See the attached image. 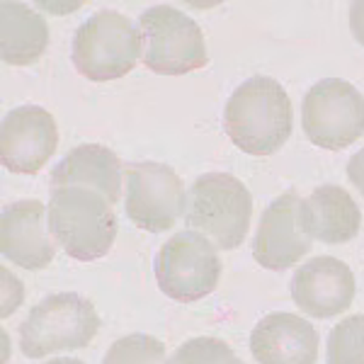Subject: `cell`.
Listing matches in <instances>:
<instances>
[{
  "mask_svg": "<svg viewBox=\"0 0 364 364\" xmlns=\"http://www.w3.org/2000/svg\"><path fill=\"white\" fill-rule=\"evenodd\" d=\"M224 129L233 146L248 156L277 154L294 129V112L287 90L274 78L255 75L228 97Z\"/></svg>",
  "mask_w": 364,
  "mask_h": 364,
  "instance_id": "cell-1",
  "label": "cell"
},
{
  "mask_svg": "<svg viewBox=\"0 0 364 364\" xmlns=\"http://www.w3.org/2000/svg\"><path fill=\"white\" fill-rule=\"evenodd\" d=\"M49 231L68 257L90 262L105 257L117 238L112 204L85 187H58L49 199Z\"/></svg>",
  "mask_w": 364,
  "mask_h": 364,
  "instance_id": "cell-2",
  "label": "cell"
},
{
  "mask_svg": "<svg viewBox=\"0 0 364 364\" xmlns=\"http://www.w3.org/2000/svg\"><path fill=\"white\" fill-rule=\"evenodd\" d=\"M252 197L248 187L228 173L199 175L187 197L185 224L219 248L233 250L248 236Z\"/></svg>",
  "mask_w": 364,
  "mask_h": 364,
  "instance_id": "cell-3",
  "label": "cell"
},
{
  "mask_svg": "<svg viewBox=\"0 0 364 364\" xmlns=\"http://www.w3.org/2000/svg\"><path fill=\"white\" fill-rule=\"evenodd\" d=\"M144 54L139 25L117 10H100L73 34L70 58L87 80H117L132 73Z\"/></svg>",
  "mask_w": 364,
  "mask_h": 364,
  "instance_id": "cell-4",
  "label": "cell"
},
{
  "mask_svg": "<svg viewBox=\"0 0 364 364\" xmlns=\"http://www.w3.org/2000/svg\"><path fill=\"white\" fill-rule=\"evenodd\" d=\"M100 316L92 301L73 291L46 296L29 311L20 326V350L29 360L63 350H80L100 331Z\"/></svg>",
  "mask_w": 364,
  "mask_h": 364,
  "instance_id": "cell-5",
  "label": "cell"
},
{
  "mask_svg": "<svg viewBox=\"0 0 364 364\" xmlns=\"http://www.w3.org/2000/svg\"><path fill=\"white\" fill-rule=\"evenodd\" d=\"M144 63L151 73L185 75L209 63L202 29L170 5H154L139 17Z\"/></svg>",
  "mask_w": 364,
  "mask_h": 364,
  "instance_id": "cell-6",
  "label": "cell"
},
{
  "mask_svg": "<svg viewBox=\"0 0 364 364\" xmlns=\"http://www.w3.org/2000/svg\"><path fill=\"white\" fill-rule=\"evenodd\" d=\"M156 279L166 296L192 304L209 296L221 277V257L207 236L180 231L156 255Z\"/></svg>",
  "mask_w": 364,
  "mask_h": 364,
  "instance_id": "cell-7",
  "label": "cell"
},
{
  "mask_svg": "<svg viewBox=\"0 0 364 364\" xmlns=\"http://www.w3.org/2000/svg\"><path fill=\"white\" fill-rule=\"evenodd\" d=\"M301 122L311 144L343 151L364 134V95L343 78H323L304 97Z\"/></svg>",
  "mask_w": 364,
  "mask_h": 364,
  "instance_id": "cell-8",
  "label": "cell"
},
{
  "mask_svg": "<svg viewBox=\"0 0 364 364\" xmlns=\"http://www.w3.org/2000/svg\"><path fill=\"white\" fill-rule=\"evenodd\" d=\"M127 216L136 228L163 233L187 211V192L180 175L166 163L141 161L124 168Z\"/></svg>",
  "mask_w": 364,
  "mask_h": 364,
  "instance_id": "cell-9",
  "label": "cell"
},
{
  "mask_svg": "<svg viewBox=\"0 0 364 364\" xmlns=\"http://www.w3.org/2000/svg\"><path fill=\"white\" fill-rule=\"evenodd\" d=\"M58 146L54 114L37 105H22L0 124V161L10 173L37 175Z\"/></svg>",
  "mask_w": 364,
  "mask_h": 364,
  "instance_id": "cell-10",
  "label": "cell"
},
{
  "mask_svg": "<svg viewBox=\"0 0 364 364\" xmlns=\"http://www.w3.org/2000/svg\"><path fill=\"white\" fill-rule=\"evenodd\" d=\"M299 211H301V197L296 192L279 195L262 211L252 240V257L257 265L282 272L287 267H294L311 250V238L301 228Z\"/></svg>",
  "mask_w": 364,
  "mask_h": 364,
  "instance_id": "cell-11",
  "label": "cell"
},
{
  "mask_svg": "<svg viewBox=\"0 0 364 364\" xmlns=\"http://www.w3.org/2000/svg\"><path fill=\"white\" fill-rule=\"evenodd\" d=\"M291 299L311 318H333L352 306L355 274L338 257H314L291 277Z\"/></svg>",
  "mask_w": 364,
  "mask_h": 364,
  "instance_id": "cell-12",
  "label": "cell"
},
{
  "mask_svg": "<svg viewBox=\"0 0 364 364\" xmlns=\"http://www.w3.org/2000/svg\"><path fill=\"white\" fill-rule=\"evenodd\" d=\"M49 207L39 199H20L3 209L0 216V250L5 260L25 269H44L54 260V240L44 219Z\"/></svg>",
  "mask_w": 364,
  "mask_h": 364,
  "instance_id": "cell-13",
  "label": "cell"
},
{
  "mask_svg": "<svg viewBox=\"0 0 364 364\" xmlns=\"http://www.w3.org/2000/svg\"><path fill=\"white\" fill-rule=\"evenodd\" d=\"M250 352L257 364H316L318 333L296 314H267L250 333Z\"/></svg>",
  "mask_w": 364,
  "mask_h": 364,
  "instance_id": "cell-14",
  "label": "cell"
},
{
  "mask_svg": "<svg viewBox=\"0 0 364 364\" xmlns=\"http://www.w3.org/2000/svg\"><path fill=\"white\" fill-rule=\"evenodd\" d=\"M299 221L311 240L340 245L360 233L362 211L348 190L338 185H323L301 199Z\"/></svg>",
  "mask_w": 364,
  "mask_h": 364,
  "instance_id": "cell-15",
  "label": "cell"
},
{
  "mask_svg": "<svg viewBox=\"0 0 364 364\" xmlns=\"http://www.w3.org/2000/svg\"><path fill=\"white\" fill-rule=\"evenodd\" d=\"M122 161L114 151L102 144H83L73 149L58 166L51 170V190L58 187H85L100 192L109 204L119 202L122 195Z\"/></svg>",
  "mask_w": 364,
  "mask_h": 364,
  "instance_id": "cell-16",
  "label": "cell"
},
{
  "mask_svg": "<svg viewBox=\"0 0 364 364\" xmlns=\"http://www.w3.org/2000/svg\"><path fill=\"white\" fill-rule=\"evenodd\" d=\"M49 46V27L37 10L5 0L0 5V51L10 66H32Z\"/></svg>",
  "mask_w": 364,
  "mask_h": 364,
  "instance_id": "cell-17",
  "label": "cell"
},
{
  "mask_svg": "<svg viewBox=\"0 0 364 364\" xmlns=\"http://www.w3.org/2000/svg\"><path fill=\"white\" fill-rule=\"evenodd\" d=\"M328 364H364V314L348 316L328 336Z\"/></svg>",
  "mask_w": 364,
  "mask_h": 364,
  "instance_id": "cell-18",
  "label": "cell"
},
{
  "mask_svg": "<svg viewBox=\"0 0 364 364\" xmlns=\"http://www.w3.org/2000/svg\"><path fill=\"white\" fill-rule=\"evenodd\" d=\"M166 345L146 333L119 338L107 350L102 364H166Z\"/></svg>",
  "mask_w": 364,
  "mask_h": 364,
  "instance_id": "cell-19",
  "label": "cell"
},
{
  "mask_svg": "<svg viewBox=\"0 0 364 364\" xmlns=\"http://www.w3.org/2000/svg\"><path fill=\"white\" fill-rule=\"evenodd\" d=\"M233 350L219 338H192L170 355L166 364H231Z\"/></svg>",
  "mask_w": 364,
  "mask_h": 364,
  "instance_id": "cell-20",
  "label": "cell"
},
{
  "mask_svg": "<svg viewBox=\"0 0 364 364\" xmlns=\"http://www.w3.org/2000/svg\"><path fill=\"white\" fill-rule=\"evenodd\" d=\"M348 178L352 185L360 190V195L364 197V149L357 151L348 163Z\"/></svg>",
  "mask_w": 364,
  "mask_h": 364,
  "instance_id": "cell-21",
  "label": "cell"
},
{
  "mask_svg": "<svg viewBox=\"0 0 364 364\" xmlns=\"http://www.w3.org/2000/svg\"><path fill=\"white\" fill-rule=\"evenodd\" d=\"M350 32L364 46V0L350 5Z\"/></svg>",
  "mask_w": 364,
  "mask_h": 364,
  "instance_id": "cell-22",
  "label": "cell"
},
{
  "mask_svg": "<svg viewBox=\"0 0 364 364\" xmlns=\"http://www.w3.org/2000/svg\"><path fill=\"white\" fill-rule=\"evenodd\" d=\"M46 364H85V362L73 360V357H56V360H51V362H46Z\"/></svg>",
  "mask_w": 364,
  "mask_h": 364,
  "instance_id": "cell-23",
  "label": "cell"
},
{
  "mask_svg": "<svg viewBox=\"0 0 364 364\" xmlns=\"http://www.w3.org/2000/svg\"><path fill=\"white\" fill-rule=\"evenodd\" d=\"M231 364H243V362H240V360H233Z\"/></svg>",
  "mask_w": 364,
  "mask_h": 364,
  "instance_id": "cell-24",
  "label": "cell"
}]
</instances>
